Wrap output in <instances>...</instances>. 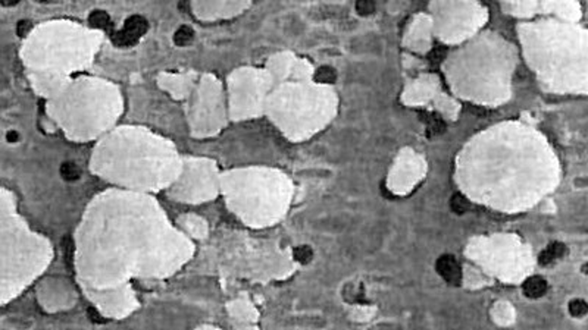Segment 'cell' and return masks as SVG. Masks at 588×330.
<instances>
[{"mask_svg": "<svg viewBox=\"0 0 588 330\" xmlns=\"http://www.w3.org/2000/svg\"><path fill=\"white\" fill-rule=\"evenodd\" d=\"M435 269L446 282H449L451 285H459V282L462 279V269L453 255H441L437 260Z\"/></svg>", "mask_w": 588, "mask_h": 330, "instance_id": "obj_1", "label": "cell"}, {"mask_svg": "<svg viewBox=\"0 0 588 330\" xmlns=\"http://www.w3.org/2000/svg\"><path fill=\"white\" fill-rule=\"evenodd\" d=\"M547 291V282L540 276H532L524 284V294L528 298H540Z\"/></svg>", "mask_w": 588, "mask_h": 330, "instance_id": "obj_2", "label": "cell"}, {"mask_svg": "<svg viewBox=\"0 0 588 330\" xmlns=\"http://www.w3.org/2000/svg\"><path fill=\"white\" fill-rule=\"evenodd\" d=\"M565 253H566V247H565L563 244H560V242H553V244H550V245L542 251L541 254H540L538 261H540V264H542V266H547V264H552L553 261H556L557 258H560Z\"/></svg>", "mask_w": 588, "mask_h": 330, "instance_id": "obj_3", "label": "cell"}, {"mask_svg": "<svg viewBox=\"0 0 588 330\" xmlns=\"http://www.w3.org/2000/svg\"><path fill=\"white\" fill-rule=\"evenodd\" d=\"M147 21L140 15H133L130 16L124 24V31H127L128 34H131L133 37L140 38L146 31H147Z\"/></svg>", "mask_w": 588, "mask_h": 330, "instance_id": "obj_4", "label": "cell"}, {"mask_svg": "<svg viewBox=\"0 0 588 330\" xmlns=\"http://www.w3.org/2000/svg\"><path fill=\"white\" fill-rule=\"evenodd\" d=\"M89 22H90L92 27L108 30L109 25H110V18H109V15L105 11H94L89 16Z\"/></svg>", "mask_w": 588, "mask_h": 330, "instance_id": "obj_5", "label": "cell"}, {"mask_svg": "<svg viewBox=\"0 0 588 330\" xmlns=\"http://www.w3.org/2000/svg\"><path fill=\"white\" fill-rule=\"evenodd\" d=\"M193 37H194V31H193V28L188 27V25H183V27H180L178 30L175 31V34H174V41H175V44L186 45L193 40Z\"/></svg>", "mask_w": 588, "mask_h": 330, "instance_id": "obj_6", "label": "cell"}, {"mask_svg": "<svg viewBox=\"0 0 588 330\" xmlns=\"http://www.w3.org/2000/svg\"><path fill=\"white\" fill-rule=\"evenodd\" d=\"M112 41H113L116 45H119V47H130V45L136 44V43L139 41V38L133 37V35L128 34L127 31L121 30L118 31V32H115V34L112 35Z\"/></svg>", "mask_w": 588, "mask_h": 330, "instance_id": "obj_7", "label": "cell"}, {"mask_svg": "<svg viewBox=\"0 0 588 330\" xmlns=\"http://www.w3.org/2000/svg\"><path fill=\"white\" fill-rule=\"evenodd\" d=\"M337 78V74L332 68L329 66H321L316 69L315 72V79L318 82H324V84H332Z\"/></svg>", "mask_w": 588, "mask_h": 330, "instance_id": "obj_8", "label": "cell"}, {"mask_svg": "<svg viewBox=\"0 0 588 330\" xmlns=\"http://www.w3.org/2000/svg\"><path fill=\"white\" fill-rule=\"evenodd\" d=\"M450 206H451L453 211L457 213V214H464L465 211H468L469 210V207H471L469 201H468L462 194L453 195V198H451V201H450Z\"/></svg>", "mask_w": 588, "mask_h": 330, "instance_id": "obj_9", "label": "cell"}, {"mask_svg": "<svg viewBox=\"0 0 588 330\" xmlns=\"http://www.w3.org/2000/svg\"><path fill=\"white\" fill-rule=\"evenodd\" d=\"M293 257H294V260H297L299 263H303V264H306V263H309L310 260H312V257H313V251H312V248H310V247H308V245H300V247L294 248Z\"/></svg>", "mask_w": 588, "mask_h": 330, "instance_id": "obj_10", "label": "cell"}, {"mask_svg": "<svg viewBox=\"0 0 588 330\" xmlns=\"http://www.w3.org/2000/svg\"><path fill=\"white\" fill-rule=\"evenodd\" d=\"M61 175L65 180H77L79 178V169L74 163H63L61 166Z\"/></svg>", "mask_w": 588, "mask_h": 330, "instance_id": "obj_11", "label": "cell"}, {"mask_svg": "<svg viewBox=\"0 0 588 330\" xmlns=\"http://www.w3.org/2000/svg\"><path fill=\"white\" fill-rule=\"evenodd\" d=\"M588 311V307H587V302L582 300H573L569 302V313L573 315V317H584V315L587 314Z\"/></svg>", "mask_w": 588, "mask_h": 330, "instance_id": "obj_12", "label": "cell"}, {"mask_svg": "<svg viewBox=\"0 0 588 330\" xmlns=\"http://www.w3.org/2000/svg\"><path fill=\"white\" fill-rule=\"evenodd\" d=\"M31 30V22L30 21H19L18 25H16V34L19 37H25L28 34V31Z\"/></svg>", "mask_w": 588, "mask_h": 330, "instance_id": "obj_13", "label": "cell"}, {"mask_svg": "<svg viewBox=\"0 0 588 330\" xmlns=\"http://www.w3.org/2000/svg\"><path fill=\"white\" fill-rule=\"evenodd\" d=\"M356 8L360 15H368V14H371L372 11H373L375 6H373V3H371V2H359Z\"/></svg>", "mask_w": 588, "mask_h": 330, "instance_id": "obj_14", "label": "cell"}, {"mask_svg": "<svg viewBox=\"0 0 588 330\" xmlns=\"http://www.w3.org/2000/svg\"><path fill=\"white\" fill-rule=\"evenodd\" d=\"M6 139H8L9 143H15L16 139H18V134H16L15 131H9L8 135H6Z\"/></svg>", "mask_w": 588, "mask_h": 330, "instance_id": "obj_15", "label": "cell"}]
</instances>
